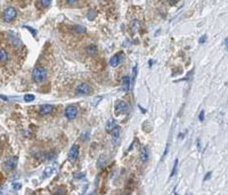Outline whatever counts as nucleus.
Returning a JSON list of instances; mask_svg holds the SVG:
<instances>
[{"label": "nucleus", "mask_w": 228, "mask_h": 195, "mask_svg": "<svg viewBox=\"0 0 228 195\" xmlns=\"http://www.w3.org/2000/svg\"><path fill=\"white\" fill-rule=\"evenodd\" d=\"M106 163V156L104 155V154H102L100 155V157H99V160H98V168H102V167H104V164Z\"/></svg>", "instance_id": "nucleus-17"}, {"label": "nucleus", "mask_w": 228, "mask_h": 195, "mask_svg": "<svg viewBox=\"0 0 228 195\" xmlns=\"http://www.w3.org/2000/svg\"><path fill=\"white\" fill-rule=\"evenodd\" d=\"M206 41V36H202L201 38H200V40H198V42L202 45V44H204Z\"/></svg>", "instance_id": "nucleus-24"}, {"label": "nucleus", "mask_w": 228, "mask_h": 195, "mask_svg": "<svg viewBox=\"0 0 228 195\" xmlns=\"http://www.w3.org/2000/svg\"><path fill=\"white\" fill-rule=\"evenodd\" d=\"M198 119H200V121H204V110H202V111L200 112Z\"/></svg>", "instance_id": "nucleus-23"}, {"label": "nucleus", "mask_w": 228, "mask_h": 195, "mask_svg": "<svg viewBox=\"0 0 228 195\" xmlns=\"http://www.w3.org/2000/svg\"><path fill=\"white\" fill-rule=\"evenodd\" d=\"M130 86H131V80H130V77L129 75H124L122 78V91L123 93H128L129 89H130Z\"/></svg>", "instance_id": "nucleus-10"}, {"label": "nucleus", "mask_w": 228, "mask_h": 195, "mask_svg": "<svg viewBox=\"0 0 228 195\" xmlns=\"http://www.w3.org/2000/svg\"><path fill=\"white\" fill-rule=\"evenodd\" d=\"M79 152H80V148L79 146L77 145V144H74V145H72V147L70 148V151H69V161H71V162H73V161H75L77 159H78V156H79Z\"/></svg>", "instance_id": "nucleus-6"}, {"label": "nucleus", "mask_w": 228, "mask_h": 195, "mask_svg": "<svg viewBox=\"0 0 228 195\" xmlns=\"http://www.w3.org/2000/svg\"><path fill=\"white\" fill-rule=\"evenodd\" d=\"M139 157H140L141 162H144V163H146V162L148 161V159H149V149H148V147L147 146L141 147V149H140V154H139Z\"/></svg>", "instance_id": "nucleus-11"}, {"label": "nucleus", "mask_w": 228, "mask_h": 195, "mask_svg": "<svg viewBox=\"0 0 228 195\" xmlns=\"http://www.w3.org/2000/svg\"><path fill=\"white\" fill-rule=\"evenodd\" d=\"M184 135H185V134H179V138H180V139L184 138Z\"/></svg>", "instance_id": "nucleus-30"}, {"label": "nucleus", "mask_w": 228, "mask_h": 195, "mask_svg": "<svg viewBox=\"0 0 228 195\" xmlns=\"http://www.w3.org/2000/svg\"><path fill=\"white\" fill-rule=\"evenodd\" d=\"M40 3H41V6H42V7L47 8V7L51 3V0H40Z\"/></svg>", "instance_id": "nucleus-21"}, {"label": "nucleus", "mask_w": 228, "mask_h": 195, "mask_svg": "<svg viewBox=\"0 0 228 195\" xmlns=\"http://www.w3.org/2000/svg\"><path fill=\"white\" fill-rule=\"evenodd\" d=\"M64 114H65V118L69 119V120H74L78 115V107L74 106V105H69L65 111H64Z\"/></svg>", "instance_id": "nucleus-4"}, {"label": "nucleus", "mask_w": 228, "mask_h": 195, "mask_svg": "<svg viewBox=\"0 0 228 195\" xmlns=\"http://www.w3.org/2000/svg\"><path fill=\"white\" fill-rule=\"evenodd\" d=\"M172 1H175V0H172Z\"/></svg>", "instance_id": "nucleus-32"}, {"label": "nucleus", "mask_w": 228, "mask_h": 195, "mask_svg": "<svg viewBox=\"0 0 228 195\" xmlns=\"http://www.w3.org/2000/svg\"><path fill=\"white\" fill-rule=\"evenodd\" d=\"M17 164V157H9L3 162V168L8 171H11L16 168Z\"/></svg>", "instance_id": "nucleus-7"}, {"label": "nucleus", "mask_w": 228, "mask_h": 195, "mask_svg": "<svg viewBox=\"0 0 228 195\" xmlns=\"http://www.w3.org/2000/svg\"><path fill=\"white\" fill-rule=\"evenodd\" d=\"M115 111L116 113H126L128 111V104L124 100H119L115 104Z\"/></svg>", "instance_id": "nucleus-9"}, {"label": "nucleus", "mask_w": 228, "mask_h": 195, "mask_svg": "<svg viewBox=\"0 0 228 195\" xmlns=\"http://www.w3.org/2000/svg\"><path fill=\"white\" fill-rule=\"evenodd\" d=\"M54 110H55L54 105L44 104V105H41L40 108H39V114H40V115H49V114H51V113L54 112Z\"/></svg>", "instance_id": "nucleus-8"}, {"label": "nucleus", "mask_w": 228, "mask_h": 195, "mask_svg": "<svg viewBox=\"0 0 228 195\" xmlns=\"http://www.w3.org/2000/svg\"><path fill=\"white\" fill-rule=\"evenodd\" d=\"M32 78L37 83H41L47 79V70L44 66H36L32 70Z\"/></svg>", "instance_id": "nucleus-1"}, {"label": "nucleus", "mask_w": 228, "mask_h": 195, "mask_svg": "<svg viewBox=\"0 0 228 195\" xmlns=\"http://www.w3.org/2000/svg\"><path fill=\"white\" fill-rule=\"evenodd\" d=\"M115 126H116V123H115V121H114L113 119L108 120V121L106 122V126H105L106 131H107V132H112V130L114 129V127H115Z\"/></svg>", "instance_id": "nucleus-14"}, {"label": "nucleus", "mask_w": 228, "mask_h": 195, "mask_svg": "<svg viewBox=\"0 0 228 195\" xmlns=\"http://www.w3.org/2000/svg\"><path fill=\"white\" fill-rule=\"evenodd\" d=\"M153 65V61H149V67Z\"/></svg>", "instance_id": "nucleus-31"}, {"label": "nucleus", "mask_w": 228, "mask_h": 195, "mask_svg": "<svg viewBox=\"0 0 228 195\" xmlns=\"http://www.w3.org/2000/svg\"><path fill=\"white\" fill-rule=\"evenodd\" d=\"M65 2L67 5H75L78 2V0H65Z\"/></svg>", "instance_id": "nucleus-25"}, {"label": "nucleus", "mask_w": 228, "mask_h": 195, "mask_svg": "<svg viewBox=\"0 0 228 195\" xmlns=\"http://www.w3.org/2000/svg\"><path fill=\"white\" fill-rule=\"evenodd\" d=\"M74 30H75V32H78V33H85V32H86V28H83V26H81V25L74 26Z\"/></svg>", "instance_id": "nucleus-19"}, {"label": "nucleus", "mask_w": 228, "mask_h": 195, "mask_svg": "<svg viewBox=\"0 0 228 195\" xmlns=\"http://www.w3.org/2000/svg\"><path fill=\"white\" fill-rule=\"evenodd\" d=\"M123 58H124V54L123 52H118L116 55H114V56H112L110 58V65L113 66V67H118L121 64V62L123 61Z\"/></svg>", "instance_id": "nucleus-5"}, {"label": "nucleus", "mask_w": 228, "mask_h": 195, "mask_svg": "<svg viewBox=\"0 0 228 195\" xmlns=\"http://www.w3.org/2000/svg\"><path fill=\"white\" fill-rule=\"evenodd\" d=\"M21 187H22L21 184H13V188H14V190H20Z\"/></svg>", "instance_id": "nucleus-27"}, {"label": "nucleus", "mask_w": 228, "mask_h": 195, "mask_svg": "<svg viewBox=\"0 0 228 195\" xmlns=\"http://www.w3.org/2000/svg\"><path fill=\"white\" fill-rule=\"evenodd\" d=\"M120 131H121V129H120V127L116 124L115 127H114V129L112 130V136H113V143L114 144H118L119 142H120Z\"/></svg>", "instance_id": "nucleus-12"}, {"label": "nucleus", "mask_w": 228, "mask_h": 195, "mask_svg": "<svg viewBox=\"0 0 228 195\" xmlns=\"http://www.w3.org/2000/svg\"><path fill=\"white\" fill-rule=\"evenodd\" d=\"M52 172H54V168H51V167H48V168H46L45 171H44V178L50 177V176L52 175Z\"/></svg>", "instance_id": "nucleus-16"}, {"label": "nucleus", "mask_w": 228, "mask_h": 195, "mask_svg": "<svg viewBox=\"0 0 228 195\" xmlns=\"http://www.w3.org/2000/svg\"><path fill=\"white\" fill-rule=\"evenodd\" d=\"M75 93L78 95H90L91 93H92V89H91V87L88 83L82 82V83H80V85L77 86Z\"/></svg>", "instance_id": "nucleus-3"}, {"label": "nucleus", "mask_w": 228, "mask_h": 195, "mask_svg": "<svg viewBox=\"0 0 228 195\" xmlns=\"http://www.w3.org/2000/svg\"><path fill=\"white\" fill-rule=\"evenodd\" d=\"M86 52L89 55V56H95L97 54V46L96 45H89L87 48H86Z\"/></svg>", "instance_id": "nucleus-13"}, {"label": "nucleus", "mask_w": 228, "mask_h": 195, "mask_svg": "<svg viewBox=\"0 0 228 195\" xmlns=\"http://www.w3.org/2000/svg\"><path fill=\"white\" fill-rule=\"evenodd\" d=\"M36 97H34V95H32V94H26L25 96H24V100L25 102H32V100H34Z\"/></svg>", "instance_id": "nucleus-20"}, {"label": "nucleus", "mask_w": 228, "mask_h": 195, "mask_svg": "<svg viewBox=\"0 0 228 195\" xmlns=\"http://www.w3.org/2000/svg\"><path fill=\"white\" fill-rule=\"evenodd\" d=\"M177 168H178V159L175 160V163H174V167H172V171H171V175H170V178H172L176 172H177Z\"/></svg>", "instance_id": "nucleus-18"}, {"label": "nucleus", "mask_w": 228, "mask_h": 195, "mask_svg": "<svg viewBox=\"0 0 228 195\" xmlns=\"http://www.w3.org/2000/svg\"><path fill=\"white\" fill-rule=\"evenodd\" d=\"M8 61V54L5 49H0V62L1 63H5Z\"/></svg>", "instance_id": "nucleus-15"}, {"label": "nucleus", "mask_w": 228, "mask_h": 195, "mask_svg": "<svg viewBox=\"0 0 228 195\" xmlns=\"http://www.w3.org/2000/svg\"><path fill=\"white\" fill-rule=\"evenodd\" d=\"M55 193H57V194H64L65 193V191L64 190H62V188H58V190H56V192Z\"/></svg>", "instance_id": "nucleus-28"}, {"label": "nucleus", "mask_w": 228, "mask_h": 195, "mask_svg": "<svg viewBox=\"0 0 228 195\" xmlns=\"http://www.w3.org/2000/svg\"><path fill=\"white\" fill-rule=\"evenodd\" d=\"M16 15H17V11H16V9L14 8V7H8L5 11H3V15H2V17H3V21L5 22H7V23H9V22H11L15 17H16Z\"/></svg>", "instance_id": "nucleus-2"}, {"label": "nucleus", "mask_w": 228, "mask_h": 195, "mask_svg": "<svg viewBox=\"0 0 228 195\" xmlns=\"http://www.w3.org/2000/svg\"><path fill=\"white\" fill-rule=\"evenodd\" d=\"M211 176H212V172H211V171H209V172L206 173V176L204 177V182H205V180H209V179L211 178Z\"/></svg>", "instance_id": "nucleus-26"}, {"label": "nucleus", "mask_w": 228, "mask_h": 195, "mask_svg": "<svg viewBox=\"0 0 228 195\" xmlns=\"http://www.w3.org/2000/svg\"><path fill=\"white\" fill-rule=\"evenodd\" d=\"M24 28H25V29H28V30L33 34V37H36V36H37V31H36L34 29H32V28H30V26H24Z\"/></svg>", "instance_id": "nucleus-22"}, {"label": "nucleus", "mask_w": 228, "mask_h": 195, "mask_svg": "<svg viewBox=\"0 0 228 195\" xmlns=\"http://www.w3.org/2000/svg\"><path fill=\"white\" fill-rule=\"evenodd\" d=\"M225 45H226V47L228 48V37L226 38V39H225Z\"/></svg>", "instance_id": "nucleus-29"}]
</instances>
